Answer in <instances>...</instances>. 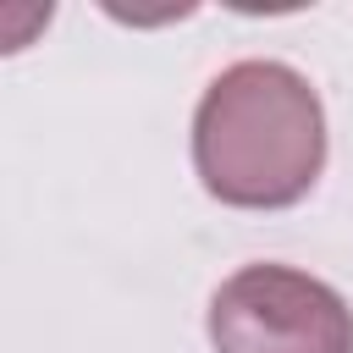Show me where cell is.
<instances>
[{
	"instance_id": "cell-1",
	"label": "cell",
	"mask_w": 353,
	"mask_h": 353,
	"mask_svg": "<svg viewBox=\"0 0 353 353\" xmlns=\"http://www.w3.org/2000/svg\"><path fill=\"white\" fill-rule=\"evenodd\" d=\"M193 171L232 210H287L325 171V110L287 61H232L193 110Z\"/></svg>"
},
{
	"instance_id": "cell-2",
	"label": "cell",
	"mask_w": 353,
	"mask_h": 353,
	"mask_svg": "<svg viewBox=\"0 0 353 353\" xmlns=\"http://www.w3.org/2000/svg\"><path fill=\"white\" fill-rule=\"evenodd\" d=\"M215 353H353L347 298L292 265H243L210 292Z\"/></svg>"
}]
</instances>
